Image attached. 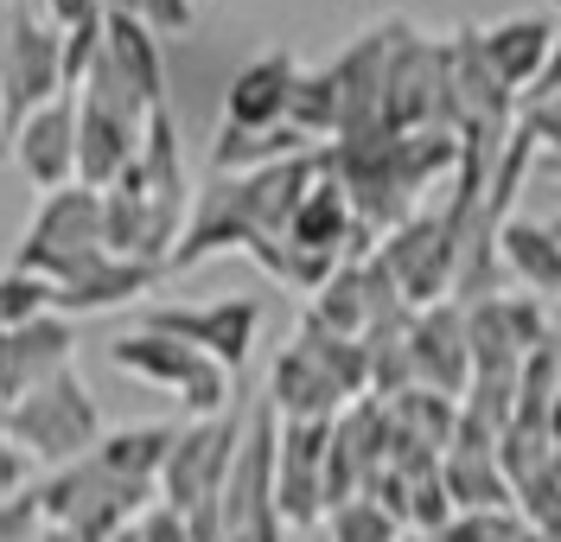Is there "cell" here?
<instances>
[{
    "instance_id": "cell-1",
    "label": "cell",
    "mask_w": 561,
    "mask_h": 542,
    "mask_svg": "<svg viewBox=\"0 0 561 542\" xmlns=\"http://www.w3.org/2000/svg\"><path fill=\"white\" fill-rule=\"evenodd\" d=\"M0 434H7L13 447H26L38 472H51V466L83 460L108 428H103V408L90 396V383H83L77 364H70L58 377H45L38 390H26L13 408H0Z\"/></svg>"
},
{
    "instance_id": "cell-2",
    "label": "cell",
    "mask_w": 561,
    "mask_h": 542,
    "mask_svg": "<svg viewBox=\"0 0 561 542\" xmlns=\"http://www.w3.org/2000/svg\"><path fill=\"white\" fill-rule=\"evenodd\" d=\"M103 255V192L90 185H58L38 198V211L26 217L20 243H13V268H26L38 281L65 288L70 275H83Z\"/></svg>"
},
{
    "instance_id": "cell-3",
    "label": "cell",
    "mask_w": 561,
    "mask_h": 542,
    "mask_svg": "<svg viewBox=\"0 0 561 542\" xmlns=\"http://www.w3.org/2000/svg\"><path fill=\"white\" fill-rule=\"evenodd\" d=\"M108 364L122 370V377H135V383H153V390H167V396L192 415V422H210V415H224V408H237V377L224 370V364H210L205 351H192V345H179L167 332H122V338H108Z\"/></svg>"
},
{
    "instance_id": "cell-4",
    "label": "cell",
    "mask_w": 561,
    "mask_h": 542,
    "mask_svg": "<svg viewBox=\"0 0 561 542\" xmlns=\"http://www.w3.org/2000/svg\"><path fill=\"white\" fill-rule=\"evenodd\" d=\"M147 332H167L179 345L205 351L210 364H224L230 377L255 358L262 338V293H224V300H153L140 313Z\"/></svg>"
},
{
    "instance_id": "cell-5",
    "label": "cell",
    "mask_w": 561,
    "mask_h": 542,
    "mask_svg": "<svg viewBox=\"0 0 561 542\" xmlns=\"http://www.w3.org/2000/svg\"><path fill=\"white\" fill-rule=\"evenodd\" d=\"M58 96H70L65 90V33L38 7H20L13 13V38H7V58H0V141L26 115L58 103Z\"/></svg>"
},
{
    "instance_id": "cell-6",
    "label": "cell",
    "mask_w": 561,
    "mask_h": 542,
    "mask_svg": "<svg viewBox=\"0 0 561 542\" xmlns=\"http://www.w3.org/2000/svg\"><path fill=\"white\" fill-rule=\"evenodd\" d=\"M243 428L249 415L237 408H224V415H210V422H192V428H179L173 453H167V472H160V505L173 510H205L224 498V485H230V466H237V447H243Z\"/></svg>"
},
{
    "instance_id": "cell-7",
    "label": "cell",
    "mask_w": 561,
    "mask_h": 542,
    "mask_svg": "<svg viewBox=\"0 0 561 542\" xmlns=\"http://www.w3.org/2000/svg\"><path fill=\"white\" fill-rule=\"evenodd\" d=\"M173 440H179L173 422H128V428H108L83 460H90V472L103 478L108 492H122V498H135V505H153Z\"/></svg>"
},
{
    "instance_id": "cell-8",
    "label": "cell",
    "mask_w": 561,
    "mask_h": 542,
    "mask_svg": "<svg viewBox=\"0 0 561 542\" xmlns=\"http://www.w3.org/2000/svg\"><path fill=\"white\" fill-rule=\"evenodd\" d=\"M409 377L421 390H440L454 402L472 390V345H466V307L459 300L421 307L409 320Z\"/></svg>"
},
{
    "instance_id": "cell-9",
    "label": "cell",
    "mask_w": 561,
    "mask_h": 542,
    "mask_svg": "<svg viewBox=\"0 0 561 542\" xmlns=\"http://www.w3.org/2000/svg\"><path fill=\"white\" fill-rule=\"evenodd\" d=\"M294 90H300V58L287 45H268V51H255L249 65L230 71L217 122H230V128H280L287 108H294Z\"/></svg>"
},
{
    "instance_id": "cell-10",
    "label": "cell",
    "mask_w": 561,
    "mask_h": 542,
    "mask_svg": "<svg viewBox=\"0 0 561 542\" xmlns=\"http://www.w3.org/2000/svg\"><path fill=\"white\" fill-rule=\"evenodd\" d=\"M556 38L561 33L549 13H504V20L479 26V58L504 83V96L524 103L529 90H536V77H542V65H549V51H556Z\"/></svg>"
},
{
    "instance_id": "cell-11",
    "label": "cell",
    "mask_w": 561,
    "mask_h": 542,
    "mask_svg": "<svg viewBox=\"0 0 561 542\" xmlns=\"http://www.w3.org/2000/svg\"><path fill=\"white\" fill-rule=\"evenodd\" d=\"M7 153L20 160V173L38 192L77 185V96H58V103H45L38 115H26L7 135Z\"/></svg>"
},
{
    "instance_id": "cell-12",
    "label": "cell",
    "mask_w": 561,
    "mask_h": 542,
    "mask_svg": "<svg viewBox=\"0 0 561 542\" xmlns=\"http://www.w3.org/2000/svg\"><path fill=\"white\" fill-rule=\"evenodd\" d=\"M268 408L280 422H339L351 408V396L325 377V364L300 338H287L275 351V364H268Z\"/></svg>"
},
{
    "instance_id": "cell-13",
    "label": "cell",
    "mask_w": 561,
    "mask_h": 542,
    "mask_svg": "<svg viewBox=\"0 0 561 542\" xmlns=\"http://www.w3.org/2000/svg\"><path fill=\"white\" fill-rule=\"evenodd\" d=\"M140 135H147V122H128L115 108L77 96V185L108 192L140 160Z\"/></svg>"
},
{
    "instance_id": "cell-14",
    "label": "cell",
    "mask_w": 561,
    "mask_h": 542,
    "mask_svg": "<svg viewBox=\"0 0 561 542\" xmlns=\"http://www.w3.org/2000/svg\"><path fill=\"white\" fill-rule=\"evenodd\" d=\"M103 71L135 96L147 115L167 108V51L135 13H103Z\"/></svg>"
},
{
    "instance_id": "cell-15",
    "label": "cell",
    "mask_w": 561,
    "mask_h": 542,
    "mask_svg": "<svg viewBox=\"0 0 561 542\" xmlns=\"http://www.w3.org/2000/svg\"><path fill=\"white\" fill-rule=\"evenodd\" d=\"M160 275L167 268H153V262H135V255H96L83 275H70L65 288H58V313L65 320H83V313H115V307H128V300H147V293L160 288Z\"/></svg>"
},
{
    "instance_id": "cell-16",
    "label": "cell",
    "mask_w": 561,
    "mask_h": 542,
    "mask_svg": "<svg viewBox=\"0 0 561 542\" xmlns=\"http://www.w3.org/2000/svg\"><path fill=\"white\" fill-rule=\"evenodd\" d=\"M497 268L517 275V288L536 293V300H561V237L549 223H529V217H511L497 223Z\"/></svg>"
},
{
    "instance_id": "cell-17",
    "label": "cell",
    "mask_w": 561,
    "mask_h": 542,
    "mask_svg": "<svg viewBox=\"0 0 561 542\" xmlns=\"http://www.w3.org/2000/svg\"><path fill=\"white\" fill-rule=\"evenodd\" d=\"M294 153H313V141L294 122H280V128H230V122H217V135H210V173L237 180V173H262V166L294 160Z\"/></svg>"
},
{
    "instance_id": "cell-18",
    "label": "cell",
    "mask_w": 561,
    "mask_h": 542,
    "mask_svg": "<svg viewBox=\"0 0 561 542\" xmlns=\"http://www.w3.org/2000/svg\"><path fill=\"white\" fill-rule=\"evenodd\" d=\"M7 345H13V402H20L26 390H38L45 377L70 370V358H77V320L45 313V320L7 332ZM13 402H7V408H13Z\"/></svg>"
},
{
    "instance_id": "cell-19",
    "label": "cell",
    "mask_w": 561,
    "mask_h": 542,
    "mask_svg": "<svg viewBox=\"0 0 561 542\" xmlns=\"http://www.w3.org/2000/svg\"><path fill=\"white\" fill-rule=\"evenodd\" d=\"M440 485H447V498L454 510H511L517 505V492H511V478L497 466V453H440Z\"/></svg>"
},
{
    "instance_id": "cell-20",
    "label": "cell",
    "mask_w": 561,
    "mask_h": 542,
    "mask_svg": "<svg viewBox=\"0 0 561 542\" xmlns=\"http://www.w3.org/2000/svg\"><path fill=\"white\" fill-rule=\"evenodd\" d=\"M58 300V288L51 281H38V275H26V268H0V332H20V325L45 320V313H58L51 307Z\"/></svg>"
},
{
    "instance_id": "cell-21",
    "label": "cell",
    "mask_w": 561,
    "mask_h": 542,
    "mask_svg": "<svg viewBox=\"0 0 561 542\" xmlns=\"http://www.w3.org/2000/svg\"><path fill=\"white\" fill-rule=\"evenodd\" d=\"M325 542H402V523L377 498H351V505L325 510Z\"/></svg>"
},
{
    "instance_id": "cell-22",
    "label": "cell",
    "mask_w": 561,
    "mask_h": 542,
    "mask_svg": "<svg viewBox=\"0 0 561 542\" xmlns=\"http://www.w3.org/2000/svg\"><path fill=\"white\" fill-rule=\"evenodd\" d=\"M434 542H529V530L511 510H459Z\"/></svg>"
},
{
    "instance_id": "cell-23",
    "label": "cell",
    "mask_w": 561,
    "mask_h": 542,
    "mask_svg": "<svg viewBox=\"0 0 561 542\" xmlns=\"http://www.w3.org/2000/svg\"><path fill=\"white\" fill-rule=\"evenodd\" d=\"M51 530L45 517H38V498L33 492H20V498H0V542H38Z\"/></svg>"
},
{
    "instance_id": "cell-24",
    "label": "cell",
    "mask_w": 561,
    "mask_h": 542,
    "mask_svg": "<svg viewBox=\"0 0 561 542\" xmlns=\"http://www.w3.org/2000/svg\"><path fill=\"white\" fill-rule=\"evenodd\" d=\"M192 20H198V0H140V26L153 38L192 33Z\"/></svg>"
},
{
    "instance_id": "cell-25",
    "label": "cell",
    "mask_w": 561,
    "mask_h": 542,
    "mask_svg": "<svg viewBox=\"0 0 561 542\" xmlns=\"http://www.w3.org/2000/svg\"><path fill=\"white\" fill-rule=\"evenodd\" d=\"M135 537H140V542H192V517L153 498V505L135 517Z\"/></svg>"
},
{
    "instance_id": "cell-26",
    "label": "cell",
    "mask_w": 561,
    "mask_h": 542,
    "mask_svg": "<svg viewBox=\"0 0 561 542\" xmlns=\"http://www.w3.org/2000/svg\"><path fill=\"white\" fill-rule=\"evenodd\" d=\"M33 478H38L33 453H26V447H13V440L0 434V498H20V492H33Z\"/></svg>"
},
{
    "instance_id": "cell-27",
    "label": "cell",
    "mask_w": 561,
    "mask_h": 542,
    "mask_svg": "<svg viewBox=\"0 0 561 542\" xmlns=\"http://www.w3.org/2000/svg\"><path fill=\"white\" fill-rule=\"evenodd\" d=\"M33 7L58 26V33H70V26H83V20H96V13H103V0H33Z\"/></svg>"
},
{
    "instance_id": "cell-28",
    "label": "cell",
    "mask_w": 561,
    "mask_h": 542,
    "mask_svg": "<svg viewBox=\"0 0 561 542\" xmlns=\"http://www.w3.org/2000/svg\"><path fill=\"white\" fill-rule=\"evenodd\" d=\"M549 96H561V38H556V51H549V65H542V77H536V90H529L517 108H529V103H549Z\"/></svg>"
},
{
    "instance_id": "cell-29",
    "label": "cell",
    "mask_w": 561,
    "mask_h": 542,
    "mask_svg": "<svg viewBox=\"0 0 561 542\" xmlns=\"http://www.w3.org/2000/svg\"><path fill=\"white\" fill-rule=\"evenodd\" d=\"M549 447H561V390H556V402H549Z\"/></svg>"
},
{
    "instance_id": "cell-30",
    "label": "cell",
    "mask_w": 561,
    "mask_h": 542,
    "mask_svg": "<svg viewBox=\"0 0 561 542\" xmlns=\"http://www.w3.org/2000/svg\"><path fill=\"white\" fill-rule=\"evenodd\" d=\"M7 38H13V7H0V58H7Z\"/></svg>"
},
{
    "instance_id": "cell-31",
    "label": "cell",
    "mask_w": 561,
    "mask_h": 542,
    "mask_svg": "<svg viewBox=\"0 0 561 542\" xmlns=\"http://www.w3.org/2000/svg\"><path fill=\"white\" fill-rule=\"evenodd\" d=\"M103 13H135L140 20V0H103Z\"/></svg>"
},
{
    "instance_id": "cell-32",
    "label": "cell",
    "mask_w": 561,
    "mask_h": 542,
    "mask_svg": "<svg viewBox=\"0 0 561 542\" xmlns=\"http://www.w3.org/2000/svg\"><path fill=\"white\" fill-rule=\"evenodd\" d=\"M108 542H140V537H135V523H128V530H115V537H108Z\"/></svg>"
},
{
    "instance_id": "cell-33",
    "label": "cell",
    "mask_w": 561,
    "mask_h": 542,
    "mask_svg": "<svg viewBox=\"0 0 561 542\" xmlns=\"http://www.w3.org/2000/svg\"><path fill=\"white\" fill-rule=\"evenodd\" d=\"M549 230H556V237H561V211H556V217H549Z\"/></svg>"
},
{
    "instance_id": "cell-34",
    "label": "cell",
    "mask_w": 561,
    "mask_h": 542,
    "mask_svg": "<svg viewBox=\"0 0 561 542\" xmlns=\"http://www.w3.org/2000/svg\"><path fill=\"white\" fill-rule=\"evenodd\" d=\"M549 7H556V13H561V0H549Z\"/></svg>"
},
{
    "instance_id": "cell-35",
    "label": "cell",
    "mask_w": 561,
    "mask_h": 542,
    "mask_svg": "<svg viewBox=\"0 0 561 542\" xmlns=\"http://www.w3.org/2000/svg\"><path fill=\"white\" fill-rule=\"evenodd\" d=\"M402 542H421V537H402Z\"/></svg>"
},
{
    "instance_id": "cell-36",
    "label": "cell",
    "mask_w": 561,
    "mask_h": 542,
    "mask_svg": "<svg viewBox=\"0 0 561 542\" xmlns=\"http://www.w3.org/2000/svg\"><path fill=\"white\" fill-rule=\"evenodd\" d=\"M0 153H7V147H0Z\"/></svg>"
},
{
    "instance_id": "cell-37",
    "label": "cell",
    "mask_w": 561,
    "mask_h": 542,
    "mask_svg": "<svg viewBox=\"0 0 561 542\" xmlns=\"http://www.w3.org/2000/svg\"><path fill=\"white\" fill-rule=\"evenodd\" d=\"M556 351H561V345H556Z\"/></svg>"
}]
</instances>
